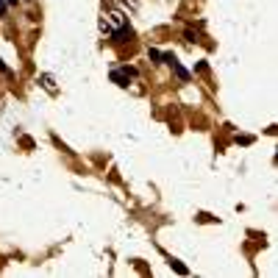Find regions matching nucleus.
Masks as SVG:
<instances>
[{
	"mask_svg": "<svg viewBox=\"0 0 278 278\" xmlns=\"http://www.w3.org/2000/svg\"><path fill=\"white\" fill-rule=\"evenodd\" d=\"M6 11V0H0V14Z\"/></svg>",
	"mask_w": 278,
	"mask_h": 278,
	"instance_id": "5",
	"label": "nucleus"
},
{
	"mask_svg": "<svg viewBox=\"0 0 278 278\" xmlns=\"http://www.w3.org/2000/svg\"><path fill=\"white\" fill-rule=\"evenodd\" d=\"M8 3H17V0H8Z\"/></svg>",
	"mask_w": 278,
	"mask_h": 278,
	"instance_id": "6",
	"label": "nucleus"
},
{
	"mask_svg": "<svg viewBox=\"0 0 278 278\" xmlns=\"http://www.w3.org/2000/svg\"><path fill=\"white\" fill-rule=\"evenodd\" d=\"M123 25H125V17H123V14H117V11L103 14V20H100V28H103L106 34H114V31L123 28Z\"/></svg>",
	"mask_w": 278,
	"mask_h": 278,
	"instance_id": "1",
	"label": "nucleus"
},
{
	"mask_svg": "<svg viewBox=\"0 0 278 278\" xmlns=\"http://www.w3.org/2000/svg\"><path fill=\"white\" fill-rule=\"evenodd\" d=\"M42 86H45L48 92H56V81L50 75H42Z\"/></svg>",
	"mask_w": 278,
	"mask_h": 278,
	"instance_id": "4",
	"label": "nucleus"
},
{
	"mask_svg": "<svg viewBox=\"0 0 278 278\" xmlns=\"http://www.w3.org/2000/svg\"><path fill=\"white\" fill-rule=\"evenodd\" d=\"M167 62H170V67H173L175 72H178V78H181V81H187V78H189V72H187V70H184V67H181L178 62H175L173 56H167Z\"/></svg>",
	"mask_w": 278,
	"mask_h": 278,
	"instance_id": "3",
	"label": "nucleus"
},
{
	"mask_svg": "<svg viewBox=\"0 0 278 278\" xmlns=\"http://www.w3.org/2000/svg\"><path fill=\"white\" fill-rule=\"evenodd\" d=\"M134 75H137L134 70H114V72H111V81L120 83V86H128V81H131Z\"/></svg>",
	"mask_w": 278,
	"mask_h": 278,
	"instance_id": "2",
	"label": "nucleus"
}]
</instances>
